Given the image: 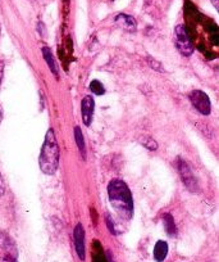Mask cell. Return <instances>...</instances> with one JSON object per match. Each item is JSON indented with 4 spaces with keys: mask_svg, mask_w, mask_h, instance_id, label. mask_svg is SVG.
Segmentation results:
<instances>
[{
    "mask_svg": "<svg viewBox=\"0 0 219 262\" xmlns=\"http://www.w3.org/2000/svg\"><path fill=\"white\" fill-rule=\"evenodd\" d=\"M108 198L115 212L125 220H130L133 216V198L127 184L123 180L115 179L108 185Z\"/></svg>",
    "mask_w": 219,
    "mask_h": 262,
    "instance_id": "cell-1",
    "label": "cell"
},
{
    "mask_svg": "<svg viewBox=\"0 0 219 262\" xmlns=\"http://www.w3.org/2000/svg\"><path fill=\"white\" fill-rule=\"evenodd\" d=\"M60 150L58 145L55 133L53 128H49L45 135L44 144H42L41 153H40L39 165L45 175H54L59 167Z\"/></svg>",
    "mask_w": 219,
    "mask_h": 262,
    "instance_id": "cell-2",
    "label": "cell"
},
{
    "mask_svg": "<svg viewBox=\"0 0 219 262\" xmlns=\"http://www.w3.org/2000/svg\"><path fill=\"white\" fill-rule=\"evenodd\" d=\"M173 37H175V45L178 52L182 55H185V57H190L195 49H193L192 42H191L190 37H188L186 27L182 26V25H178L175 29Z\"/></svg>",
    "mask_w": 219,
    "mask_h": 262,
    "instance_id": "cell-3",
    "label": "cell"
},
{
    "mask_svg": "<svg viewBox=\"0 0 219 262\" xmlns=\"http://www.w3.org/2000/svg\"><path fill=\"white\" fill-rule=\"evenodd\" d=\"M0 262H18L16 244L3 233H0Z\"/></svg>",
    "mask_w": 219,
    "mask_h": 262,
    "instance_id": "cell-4",
    "label": "cell"
},
{
    "mask_svg": "<svg viewBox=\"0 0 219 262\" xmlns=\"http://www.w3.org/2000/svg\"><path fill=\"white\" fill-rule=\"evenodd\" d=\"M190 100L199 113L205 116L210 115L211 103L206 93L201 92V90H192L190 94Z\"/></svg>",
    "mask_w": 219,
    "mask_h": 262,
    "instance_id": "cell-5",
    "label": "cell"
},
{
    "mask_svg": "<svg viewBox=\"0 0 219 262\" xmlns=\"http://www.w3.org/2000/svg\"><path fill=\"white\" fill-rule=\"evenodd\" d=\"M176 167H177L178 173H180L181 179H182V181L185 183V185L187 186L188 190L196 191V186H198V184H196L195 178H193L192 175V171H191V168L188 167L187 163H186L183 160H177Z\"/></svg>",
    "mask_w": 219,
    "mask_h": 262,
    "instance_id": "cell-6",
    "label": "cell"
},
{
    "mask_svg": "<svg viewBox=\"0 0 219 262\" xmlns=\"http://www.w3.org/2000/svg\"><path fill=\"white\" fill-rule=\"evenodd\" d=\"M94 110H95V102L94 98L86 95L82 99L81 103V113H82V121L86 126H90L92 122V117H94Z\"/></svg>",
    "mask_w": 219,
    "mask_h": 262,
    "instance_id": "cell-7",
    "label": "cell"
},
{
    "mask_svg": "<svg viewBox=\"0 0 219 262\" xmlns=\"http://www.w3.org/2000/svg\"><path fill=\"white\" fill-rule=\"evenodd\" d=\"M75 247H76V252L80 259L85 261L86 251H85V230L82 224H77V226L75 228Z\"/></svg>",
    "mask_w": 219,
    "mask_h": 262,
    "instance_id": "cell-8",
    "label": "cell"
},
{
    "mask_svg": "<svg viewBox=\"0 0 219 262\" xmlns=\"http://www.w3.org/2000/svg\"><path fill=\"white\" fill-rule=\"evenodd\" d=\"M115 24H117L120 29L126 30V31H130V32L136 31V27H137V25H136V21L133 17L127 16V14H123V13L118 14V16L115 17Z\"/></svg>",
    "mask_w": 219,
    "mask_h": 262,
    "instance_id": "cell-9",
    "label": "cell"
},
{
    "mask_svg": "<svg viewBox=\"0 0 219 262\" xmlns=\"http://www.w3.org/2000/svg\"><path fill=\"white\" fill-rule=\"evenodd\" d=\"M168 254V244L167 242L159 241L157 242L154 247V258L157 262H163Z\"/></svg>",
    "mask_w": 219,
    "mask_h": 262,
    "instance_id": "cell-10",
    "label": "cell"
},
{
    "mask_svg": "<svg viewBox=\"0 0 219 262\" xmlns=\"http://www.w3.org/2000/svg\"><path fill=\"white\" fill-rule=\"evenodd\" d=\"M42 55H44L45 62H46V64L49 66V69H50V71H52V74L54 75L55 77H59V74H58L57 62H55L54 57H53L52 50H50L49 48H42Z\"/></svg>",
    "mask_w": 219,
    "mask_h": 262,
    "instance_id": "cell-11",
    "label": "cell"
},
{
    "mask_svg": "<svg viewBox=\"0 0 219 262\" xmlns=\"http://www.w3.org/2000/svg\"><path fill=\"white\" fill-rule=\"evenodd\" d=\"M75 139H76L77 143V147H79V150L81 152L82 158H86V144H85V140H84V135H82V130L76 126L75 127Z\"/></svg>",
    "mask_w": 219,
    "mask_h": 262,
    "instance_id": "cell-12",
    "label": "cell"
},
{
    "mask_svg": "<svg viewBox=\"0 0 219 262\" xmlns=\"http://www.w3.org/2000/svg\"><path fill=\"white\" fill-rule=\"evenodd\" d=\"M163 221H164V228L167 230L168 235H176V225L175 220H173V216L171 213H165L164 217H163Z\"/></svg>",
    "mask_w": 219,
    "mask_h": 262,
    "instance_id": "cell-13",
    "label": "cell"
},
{
    "mask_svg": "<svg viewBox=\"0 0 219 262\" xmlns=\"http://www.w3.org/2000/svg\"><path fill=\"white\" fill-rule=\"evenodd\" d=\"M140 143L143 145V147L148 148L149 150H157L158 149V143L150 137H141Z\"/></svg>",
    "mask_w": 219,
    "mask_h": 262,
    "instance_id": "cell-14",
    "label": "cell"
},
{
    "mask_svg": "<svg viewBox=\"0 0 219 262\" xmlns=\"http://www.w3.org/2000/svg\"><path fill=\"white\" fill-rule=\"evenodd\" d=\"M90 89H91V92L96 95H103L105 93V88L103 86L102 82L98 81V80H94V81L90 84Z\"/></svg>",
    "mask_w": 219,
    "mask_h": 262,
    "instance_id": "cell-15",
    "label": "cell"
},
{
    "mask_svg": "<svg viewBox=\"0 0 219 262\" xmlns=\"http://www.w3.org/2000/svg\"><path fill=\"white\" fill-rule=\"evenodd\" d=\"M149 62H150V66H152V67L155 70V71H159V72L164 71V70H163V66L160 64L159 62H157V60H155V59H153V58H152V59H149Z\"/></svg>",
    "mask_w": 219,
    "mask_h": 262,
    "instance_id": "cell-16",
    "label": "cell"
},
{
    "mask_svg": "<svg viewBox=\"0 0 219 262\" xmlns=\"http://www.w3.org/2000/svg\"><path fill=\"white\" fill-rule=\"evenodd\" d=\"M4 193H6V184H4L3 176L0 173V195H3Z\"/></svg>",
    "mask_w": 219,
    "mask_h": 262,
    "instance_id": "cell-17",
    "label": "cell"
},
{
    "mask_svg": "<svg viewBox=\"0 0 219 262\" xmlns=\"http://www.w3.org/2000/svg\"><path fill=\"white\" fill-rule=\"evenodd\" d=\"M4 76V62L0 60V86H2V81H3Z\"/></svg>",
    "mask_w": 219,
    "mask_h": 262,
    "instance_id": "cell-18",
    "label": "cell"
},
{
    "mask_svg": "<svg viewBox=\"0 0 219 262\" xmlns=\"http://www.w3.org/2000/svg\"><path fill=\"white\" fill-rule=\"evenodd\" d=\"M214 4H215V8H218V0H214Z\"/></svg>",
    "mask_w": 219,
    "mask_h": 262,
    "instance_id": "cell-19",
    "label": "cell"
},
{
    "mask_svg": "<svg viewBox=\"0 0 219 262\" xmlns=\"http://www.w3.org/2000/svg\"><path fill=\"white\" fill-rule=\"evenodd\" d=\"M0 121H2V110H0Z\"/></svg>",
    "mask_w": 219,
    "mask_h": 262,
    "instance_id": "cell-20",
    "label": "cell"
},
{
    "mask_svg": "<svg viewBox=\"0 0 219 262\" xmlns=\"http://www.w3.org/2000/svg\"><path fill=\"white\" fill-rule=\"evenodd\" d=\"M0 36H2V26H0Z\"/></svg>",
    "mask_w": 219,
    "mask_h": 262,
    "instance_id": "cell-21",
    "label": "cell"
}]
</instances>
